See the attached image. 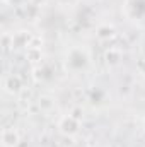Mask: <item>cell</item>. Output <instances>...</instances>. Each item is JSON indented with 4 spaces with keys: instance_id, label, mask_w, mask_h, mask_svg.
Instances as JSON below:
<instances>
[{
    "instance_id": "7a4b0ae2",
    "label": "cell",
    "mask_w": 145,
    "mask_h": 147,
    "mask_svg": "<svg viewBox=\"0 0 145 147\" xmlns=\"http://www.w3.org/2000/svg\"><path fill=\"white\" fill-rule=\"evenodd\" d=\"M58 128H60V132H62L63 135L73 137V135H77L79 130H80V121H79V118L73 116V115H65V116L60 118Z\"/></svg>"
},
{
    "instance_id": "ba28073f",
    "label": "cell",
    "mask_w": 145,
    "mask_h": 147,
    "mask_svg": "<svg viewBox=\"0 0 145 147\" xmlns=\"http://www.w3.org/2000/svg\"><path fill=\"white\" fill-rule=\"evenodd\" d=\"M26 58L31 62V63H34V65H38V63H41V60H43V51H41V48L39 46H29L28 50H26Z\"/></svg>"
},
{
    "instance_id": "6da1fadb",
    "label": "cell",
    "mask_w": 145,
    "mask_h": 147,
    "mask_svg": "<svg viewBox=\"0 0 145 147\" xmlns=\"http://www.w3.org/2000/svg\"><path fill=\"white\" fill-rule=\"evenodd\" d=\"M89 60L91 58H89L87 50H84L80 46H75V48H72L68 51V55H67V67L70 70L79 72V70H82V69H85L89 65Z\"/></svg>"
},
{
    "instance_id": "30bf717a",
    "label": "cell",
    "mask_w": 145,
    "mask_h": 147,
    "mask_svg": "<svg viewBox=\"0 0 145 147\" xmlns=\"http://www.w3.org/2000/svg\"><path fill=\"white\" fill-rule=\"evenodd\" d=\"M12 46V34H3V48H10Z\"/></svg>"
},
{
    "instance_id": "8992f818",
    "label": "cell",
    "mask_w": 145,
    "mask_h": 147,
    "mask_svg": "<svg viewBox=\"0 0 145 147\" xmlns=\"http://www.w3.org/2000/svg\"><path fill=\"white\" fill-rule=\"evenodd\" d=\"M55 105H56V101H55V98L50 96V94H43V96L38 98V106H39V110L44 111V113L51 111L55 108Z\"/></svg>"
},
{
    "instance_id": "277c9868",
    "label": "cell",
    "mask_w": 145,
    "mask_h": 147,
    "mask_svg": "<svg viewBox=\"0 0 145 147\" xmlns=\"http://www.w3.org/2000/svg\"><path fill=\"white\" fill-rule=\"evenodd\" d=\"M31 41H33V36H31L29 33H26V31H17V33L12 34V48H15V50L29 48V46H33Z\"/></svg>"
},
{
    "instance_id": "5b68a950",
    "label": "cell",
    "mask_w": 145,
    "mask_h": 147,
    "mask_svg": "<svg viewBox=\"0 0 145 147\" xmlns=\"http://www.w3.org/2000/svg\"><path fill=\"white\" fill-rule=\"evenodd\" d=\"M21 142V137H19V132L15 128H3L2 130V146L3 147H15Z\"/></svg>"
},
{
    "instance_id": "52a82bcc",
    "label": "cell",
    "mask_w": 145,
    "mask_h": 147,
    "mask_svg": "<svg viewBox=\"0 0 145 147\" xmlns=\"http://www.w3.org/2000/svg\"><path fill=\"white\" fill-rule=\"evenodd\" d=\"M114 34H116V29L113 26H109V24H101L96 29V36L99 38L101 41H108L111 38H114Z\"/></svg>"
},
{
    "instance_id": "3957f363",
    "label": "cell",
    "mask_w": 145,
    "mask_h": 147,
    "mask_svg": "<svg viewBox=\"0 0 145 147\" xmlns=\"http://www.w3.org/2000/svg\"><path fill=\"white\" fill-rule=\"evenodd\" d=\"M2 86H3V91L9 92V94H12V96H17V94H21L24 91V82H22L21 75H17V74L5 75Z\"/></svg>"
},
{
    "instance_id": "9c48e42d",
    "label": "cell",
    "mask_w": 145,
    "mask_h": 147,
    "mask_svg": "<svg viewBox=\"0 0 145 147\" xmlns=\"http://www.w3.org/2000/svg\"><path fill=\"white\" fill-rule=\"evenodd\" d=\"M119 60H121V51L118 48H109L106 51V62L109 65H118Z\"/></svg>"
}]
</instances>
